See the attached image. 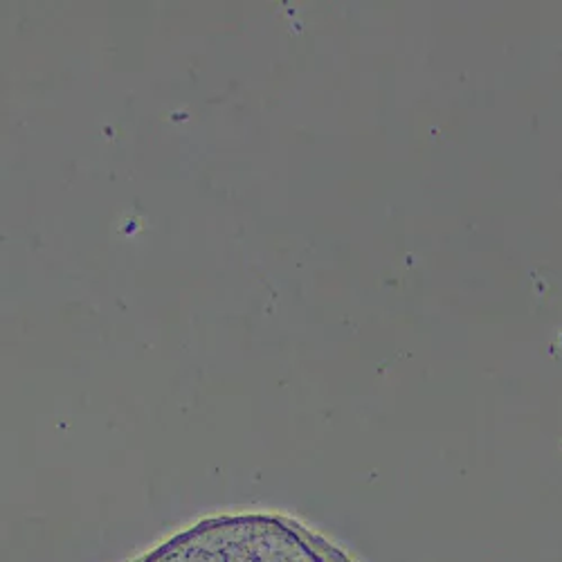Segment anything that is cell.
Returning <instances> with one entry per match:
<instances>
[{
	"label": "cell",
	"mask_w": 562,
	"mask_h": 562,
	"mask_svg": "<svg viewBox=\"0 0 562 562\" xmlns=\"http://www.w3.org/2000/svg\"><path fill=\"white\" fill-rule=\"evenodd\" d=\"M131 562H358L304 525L268 513L196 522Z\"/></svg>",
	"instance_id": "6da1fadb"
}]
</instances>
